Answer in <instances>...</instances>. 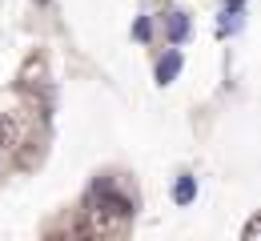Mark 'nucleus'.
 Listing matches in <instances>:
<instances>
[{
    "label": "nucleus",
    "instance_id": "7ed1b4c3",
    "mask_svg": "<svg viewBox=\"0 0 261 241\" xmlns=\"http://www.w3.org/2000/svg\"><path fill=\"white\" fill-rule=\"evenodd\" d=\"M241 241H261V213H253V217L245 221V233H241Z\"/></svg>",
    "mask_w": 261,
    "mask_h": 241
},
{
    "label": "nucleus",
    "instance_id": "20e7f679",
    "mask_svg": "<svg viewBox=\"0 0 261 241\" xmlns=\"http://www.w3.org/2000/svg\"><path fill=\"white\" fill-rule=\"evenodd\" d=\"M189 197H193V181H189V177H185V181H181V185H177V201H189Z\"/></svg>",
    "mask_w": 261,
    "mask_h": 241
},
{
    "label": "nucleus",
    "instance_id": "f03ea898",
    "mask_svg": "<svg viewBox=\"0 0 261 241\" xmlns=\"http://www.w3.org/2000/svg\"><path fill=\"white\" fill-rule=\"evenodd\" d=\"M12 145H16V125H12V121H4V117H0V153H8V149H12Z\"/></svg>",
    "mask_w": 261,
    "mask_h": 241
},
{
    "label": "nucleus",
    "instance_id": "f257e3e1",
    "mask_svg": "<svg viewBox=\"0 0 261 241\" xmlns=\"http://www.w3.org/2000/svg\"><path fill=\"white\" fill-rule=\"evenodd\" d=\"M129 213H133V205L125 197H117V193L105 189L100 197H93L89 205L81 209L76 225H68V241H109V237H117L125 229Z\"/></svg>",
    "mask_w": 261,
    "mask_h": 241
},
{
    "label": "nucleus",
    "instance_id": "39448f33",
    "mask_svg": "<svg viewBox=\"0 0 261 241\" xmlns=\"http://www.w3.org/2000/svg\"><path fill=\"white\" fill-rule=\"evenodd\" d=\"M44 241H68V229H57V233H48Z\"/></svg>",
    "mask_w": 261,
    "mask_h": 241
}]
</instances>
